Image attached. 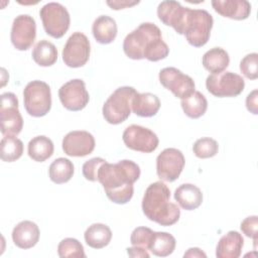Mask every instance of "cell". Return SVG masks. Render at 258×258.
Returning a JSON list of instances; mask_svg holds the SVG:
<instances>
[{"label": "cell", "instance_id": "1", "mask_svg": "<svg viewBox=\"0 0 258 258\" xmlns=\"http://www.w3.org/2000/svg\"><path fill=\"white\" fill-rule=\"evenodd\" d=\"M140 167L129 159L117 163L105 162L98 172V181L103 185L107 198L118 205L127 204L133 197V183L140 177Z\"/></svg>", "mask_w": 258, "mask_h": 258}, {"label": "cell", "instance_id": "2", "mask_svg": "<svg viewBox=\"0 0 258 258\" xmlns=\"http://www.w3.org/2000/svg\"><path fill=\"white\" fill-rule=\"evenodd\" d=\"M170 189L162 181L148 185L142 199V212L147 219L160 226H172L180 217L179 208L169 202Z\"/></svg>", "mask_w": 258, "mask_h": 258}, {"label": "cell", "instance_id": "3", "mask_svg": "<svg viewBox=\"0 0 258 258\" xmlns=\"http://www.w3.org/2000/svg\"><path fill=\"white\" fill-rule=\"evenodd\" d=\"M137 91L129 86L116 89L103 105L104 119L112 125H118L127 120L131 114V103Z\"/></svg>", "mask_w": 258, "mask_h": 258}, {"label": "cell", "instance_id": "4", "mask_svg": "<svg viewBox=\"0 0 258 258\" xmlns=\"http://www.w3.org/2000/svg\"><path fill=\"white\" fill-rule=\"evenodd\" d=\"M213 25V16L207 10L188 8L183 35L190 45L195 47L204 46L210 39Z\"/></svg>", "mask_w": 258, "mask_h": 258}, {"label": "cell", "instance_id": "5", "mask_svg": "<svg viewBox=\"0 0 258 258\" xmlns=\"http://www.w3.org/2000/svg\"><path fill=\"white\" fill-rule=\"evenodd\" d=\"M161 37V30L157 25L151 22H143L126 35L123 41V50L131 59H142L144 58V51L147 44Z\"/></svg>", "mask_w": 258, "mask_h": 258}, {"label": "cell", "instance_id": "6", "mask_svg": "<svg viewBox=\"0 0 258 258\" xmlns=\"http://www.w3.org/2000/svg\"><path fill=\"white\" fill-rule=\"evenodd\" d=\"M23 103L26 112L32 117H43L51 108L49 86L42 81H31L23 90Z\"/></svg>", "mask_w": 258, "mask_h": 258}, {"label": "cell", "instance_id": "7", "mask_svg": "<svg viewBox=\"0 0 258 258\" xmlns=\"http://www.w3.org/2000/svg\"><path fill=\"white\" fill-rule=\"evenodd\" d=\"M39 15L45 32L53 38L62 37L70 28V13L60 3L49 2L43 5Z\"/></svg>", "mask_w": 258, "mask_h": 258}, {"label": "cell", "instance_id": "8", "mask_svg": "<svg viewBox=\"0 0 258 258\" xmlns=\"http://www.w3.org/2000/svg\"><path fill=\"white\" fill-rule=\"evenodd\" d=\"M206 88L213 96L218 98L237 97L244 88V79L232 72H222L220 74H211L206 80Z\"/></svg>", "mask_w": 258, "mask_h": 258}, {"label": "cell", "instance_id": "9", "mask_svg": "<svg viewBox=\"0 0 258 258\" xmlns=\"http://www.w3.org/2000/svg\"><path fill=\"white\" fill-rule=\"evenodd\" d=\"M0 123L3 135L16 136L23 128V119L18 110V99L13 93L6 92L1 95Z\"/></svg>", "mask_w": 258, "mask_h": 258}, {"label": "cell", "instance_id": "10", "mask_svg": "<svg viewBox=\"0 0 258 258\" xmlns=\"http://www.w3.org/2000/svg\"><path fill=\"white\" fill-rule=\"evenodd\" d=\"M91 44L86 34L74 32L67 40L62 48V60L70 68H81L85 66L90 57Z\"/></svg>", "mask_w": 258, "mask_h": 258}, {"label": "cell", "instance_id": "11", "mask_svg": "<svg viewBox=\"0 0 258 258\" xmlns=\"http://www.w3.org/2000/svg\"><path fill=\"white\" fill-rule=\"evenodd\" d=\"M185 164L182 152L176 148H165L156 158L157 176L167 182H172L178 178Z\"/></svg>", "mask_w": 258, "mask_h": 258}, {"label": "cell", "instance_id": "12", "mask_svg": "<svg viewBox=\"0 0 258 258\" xmlns=\"http://www.w3.org/2000/svg\"><path fill=\"white\" fill-rule=\"evenodd\" d=\"M122 139L129 149L143 153L153 152L159 143L157 135L152 130L135 124L128 126L124 130Z\"/></svg>", "mask_w": 258, "mask_h": 258}, {"label": "cell", "instance_id": "13", "mask_svg": "<svg viewBox=\"0 0 258 258\" xmlns=\"http://www.w3.org/2000/svg\"><path fill=\"white\" fill-rule=\"evenodd\" d=\"M158 78L160 84L176 98L183 99L196 91L194 80L176 68L168 67L162 69L159 72Z\"/></svg>", "mask_w": 258, "mask_h": 258}, {"label": "cell", "instance_id": "14", "mask_svg": "<svg viewBox=\"0 0 258 258\" xmlns=\"http://www.w3.org/2000/svg\"><path fill=\"white\" fill-rule=\"evenodd\" d=\"M61 105L69 111H81L89 103L90 96L86 84L81 79H74L63 84L58 90Z\"/></svg>", "mask_w": 258, "mask_h": 258}, {"label": "cell", "instance_id": "15", "mask_svg": "<svg viewBox=\"0 0 258 258\" xmlns=\"http://www.w3.org/2000/svg\"><path fill=\"white\" fill-rule=\"evenodd\" d=\"M36 37V23L32 16L20 14L13 20L10 39L13 46L18 50L30 48Z\"/></svg>", "mask_w": 258, "mask_h": 258}, {"label": "cell", "instance_id": "16", "mask_svg": "<svg viewBox=\"0 0 258 258\" xmlns=\"http://www.w3.org/2000/svg\"><path fill=\"white\" fill-rule=\"evenodd\" d=\"M62 150L69 156L84 157L93 152L96 141L94 136L85 130L69 132L62 139Z\"/></svg>", "mask_w": 258, "mask_h": 258}, {"label": "cell", "instance_id": "17", "mask_svg": "<svg viewBox=\"0 0 258 258\" xmlns=\"http://www.w3.org/2000/svg\"><path fill=\"white\" fill-rule=\"evenodd\" d=\"M187 11L188 7H183L179 2L166 0L159 3L157 16L163 24L171 26L178 34H183Z\"/></svg>", "mask_w": 258, "mask_h": 258}, {"label": "cell", "instance_id": "18", "mask_svg": "<svg viewBox=\"0 0 258 258\" xmlns=\"http://www.w3.org/2000/svg\"><path fill=\"white\" fill-rule=\"evenodd\" d=\"M211 4L217 13L234 20L247 19L251 13V4L246 0H213Z\"/></svg>", "mask_w": 258, "mask_h": 258}, {"label": "cell", "instance_id": "19", "mask_svg": "<svg viewBox=\"0 0 258 258\" xmlns=\"http://www.w3.org/2000/svg\"><path fill=\"white\" fill-rule=\"evenodd\" d=\"M39 228L32 221H22L12 230L13 243L20 249H30L34 247L39 240Z\"/></svg>", "mask_w": 258, "mask_h": 258}, {"label": "cell", "instance_id": "20", "mask_svg": "<svg viewBox=\"0 0 258 258\" xmlns=\"http://www.w3.org/2000/svg\"><path fill=\"white\" fill-rule=\"evenodd\" d=\"M244 246V239L237 231H229L222 236L217 244L216 256L218 258H238Z\"/></svg>", "mask_w": 258, "mask_h": 258}, {"label": "cell", "instance_id": "21", "mask_svg": "<svg viewBox=\"0 0 258 258\" xmlns=\"http://www.w3.org/2000/svg\"><path fill=\"white\" fill-rule=\"evenodd\" d=\"M132 111L139 117L149 118L157 114L160 108L158 97L152 93H136L131 103Z\"/></svg>", "mask_w": 258, "mask_h": 258}, {"label": "cell", "instance_id": "22", "mask_svg": "<svg viewBox=\"0 0 258 258\" xmlns=\"http://www.w3.org/2000/svg\"><path fill=\"white\" fill-rule=\"evenodd\" d=\"M174 200L186 211L199 208L203 203L202 190L192 183H182L174 191Z\"/></svg>", "mask_w": 258, "mask_h": 258}, {"label": "cell", "instance_id": "23", "mask_svg": "<svg viewBox=\"0 0 258 258\" xmlns=\"http://www.w3.org/2000/svg\"><path fill=\"white\" fill-rule=\"evenodd\" d=\"M117 30L115 19L108 15H100L97 17L92 26L93 35L96 41L101 44L113 42L117 36Z\"/></svg>", "mask_w": 258, "mask_h": 258}, {"label": "cell", "instance_id": "24", "mask_svg": "<svg viewBox=\"0 0 258 258\" xmlns=\"http://www.w3.org/2000/svg\"><path fill=\"white\" fill-rule=\"evenodd\" d=\"M85 242L93 249L106 247L112 239L111 229L102 223H95L89 226L84 234Z\"/></svg>", "mask_w": 258, "mask_h": 258}, {"label": "cell", "instance_id": "25", "mask_svg": "<svg viewBox=\"0 0 258 258\" xmlns=\"http://www.w3.org/2000/svg\"><path fill=\"white\" fill-rule=\"evenodd\" d=\"M204 68L212 74H220L225 72L229 67L230 56L229 53L222 47H213L205 54L202 58Z\"/></svg>", "mask_w": 258, "mask_h": 258}, {"label": "cell", "instance_id": "26", "mask_svg": "<svg viewBox=\"0 0 258 258\" xmlns=\"http://www.w3.org/2000/svg\"><path fill=\"white\" fill-rule=\"evenodd\" d=\"M53 150L52 141L44 135L33 137L27 145L28 156L37 162H43L48 159L53 154Z\"/></svg>", "mask_w": 258, "mask_h": 258}, {"label": "cell", "instance_id": "27", "mask_svg": "<svg viewBox=\"0 0 258 258\" xmlns=\"http://www.w3.org/2000/svg\"><path fill=\"white\" fill-rule=\"evenodd\" d=\"M175 246L176 241L171 234L167 232H153L147 250L157 257H166L172 254Z\"/></svg>", "mask_w": 258, "mask_h": 258}, {"label": "cell", "instance_id": "28", "mask_svg": "<svg viewBox=\"0 0 258 258\" xmlns=\"http://www.w3.org/2000/svg\"><path fill=\"white\" fill-rule=\"evenodd\" d=\"M75 172L73 162L64 157L54 159L48 168V175L52 182L56 184L66 183L71 180Z\"/></svg>", "mask_w": 258, "mask_h": 258}, {"label": "cell", "instance_id": "29", "mask_svg": "<svg viewBox=\"0 0 258 258\" xmlns=\"http://www.w3.org/2000/svg\"><path fill=\"white\" fill-rule=\"evenodd\" d=\"M31 55L38 66L50 67L57 60V49L52 42L42 39L34 45Z\"/></svg>", "mask_w": 258, "mask_h": 258}, {"label": "cell", "instance_id": "30", "mask_svg": "<svg viewBox=\"0 0 258 258\" xmlns=\"http://www.w3.org/2000/svg\"><path fill=\"white\" fill-rule=\"evenodd\" d=\"M180 105L184 114L191 119L202 117L208 109V101L199 91H195L189 96L181 99Z\"/></svg>", "mask_w": 258, "mask_h": 258}, {"label": "cell", "instance_id": "31", "mask_svg": "<svg viewBox=\"0 0 258 258\" xmlns=\"http://www.w3.org/2000/svg\"><path fill=\"white\" fill-rule=\"evenodd\" d=\"M23 153L22 141L13 135H4L0 143V157L5 162L19 159Z\"/></svg>", "mask_w": 258, "mask_h": 258}, {"label": "cell", "instance_id": "32", "mask_svg": "<svg viewBox=\"0 0 258 258\" xmlns=\"http://www.w3.org/2000/svg\"><path fill=\"white\" fill-rule=\"evenodd\" d=\"M60 258H85L86 254L81 242L75 238H64L57 246Z\"/></svg>", "mask_w": 258, "mask_h": 258}, {"label": "cell", "instance_id": "33", "mask_svg": "<svg viewBox=\"0 0 258 258\" xmlns=\"http://www.w3.org/2000/svg\"><path fill=\"white\" fill-rule=\"evenodd\" d=\"M192 151L199 158H211L218 153L219 144L215 139L211 137H202L195 142Z\"/></svg>", "mask_w": 258, "mask_h": 258}, {"label": "cell", "instance_id": "34", "mask_svg": "<svg viewBox=\"0 0 258 258\" xmlns=\"http://www.w3.org/2000/svg\"><path fill=\"white\" fill-rule=\"evenodd\" d=\"M169 53L168 45L163 41L162 37L150 41L144 51V58L150 61H158L165 58Z\"/></svg>", "mask_w": 258, "mask_h": 258}, {"label": "cell", "instance_id": "35", "mask_svg": "<svg viewBox=\"0 0 258 258\" xmlns=\"http://www.w3.org/2000/svg\"><path fill=\"white\" fill-rule=\"evenodd\" d=\"M240 71L245 78L256 80L258 78V54L252 52L245 55L240 61Z\"/></svg>", "mask_w": 258, "mask_h": 258}, {"label": "cell", "instance_id": "36", "mask_svg": "<svg viewBox=\"0 0 258 258\" xmlns=\"http://www.w3.org/2000/svg\"><path fill=\"white\" fill-rule=\"evenodd\" d=\"M153 232L154 231L147 227H137L131 233L130 242L133 246H139L147 250Z\"/></svg>", "mask_w": 258, "mask_h": 258}, {"label": "cell", "instance_id": "37", "mask_svg": "<svg viewBox=\"0 0 258 258\" xmlns=\"http://www.w3.org/2000/svg\"><path fill=\"white\" fill-rule=\"evenodd\" d=\"M106 160L102 157H94L89 160H87L82 167L83 175L87 180L90 181H98V172L103 163H105Z\"/></svg>", "mask_w": 258, "mask_h": 258}, {"label": "cell", "instance_id": "38", "mask_svg": "<svg viewBox=\"0 0 258 258\" xmlns=\"http://www.w3.org/2000/svg\"><path fill=\"white\" fill-rule=\"evenodd\" d=\"M257 228H258V217L257 216H249V217L245 218L241 222V225H240V229H241L242 233L245 236L252 238L255 243L257 242V239H258Z\"/></svg>", "mask_w": 258, "mask_h": 258}, {"label": "cell", "instance_id": "39", "mask_svg": "<svg viewBox=\"0 0 258 258\" xmlns=\"http://www.w3.org/2000/svg\"><path fill=\"white\" fill-rule=\"evenodd\" d=\"M246 108L247 110L254 114H258V90H253L246 98Z\"/></svg>", "mask_w": 258, "mask_h": 258}, {"label": "cell", "instance_id": "40", "mask_svg": "<svg viewBox=\"0 0 258 258\" xmlns=\"http://www.w3.org/2000/svg\"><path fill=\"white\" fill-rule=\"evenodd\" d=\"M127 254L130 257H141V258H149V253L146 251V249L139 247V246H133L126 249Z\"/></svg>", "mask_w": 258, "mask_h": 258}, {"label": "cell", "instance_id": "41", "mask_svg": "<svg viewBox=\"0 0 258 258\" xmlns=\"http://www.w3.org/2000/svg\"><path fill=\"white\" fill-rule=\"evenodd\" d=\"M107 5H109L114 10L124 9L126 7H131L139 3V1H107Z\"/></svg>", "mask_w": 258, "mask_h": 258}, {"label": "cell", "instance_id": "42", "mask_svg": "<svg viewBox=\"0 0 258 258\" xmlns=\"http://www.w3.org/2000/svg\"><path fill=\"white\" fill-rule=\"evenodd\" d=\"M183 257H204L206 258L207 255L205 252H203L200 248L194 247V248H189L187 249V251L183 254Z\"/></svg>", "mask_w": 258, "mask_h": 258}]
</instances>
